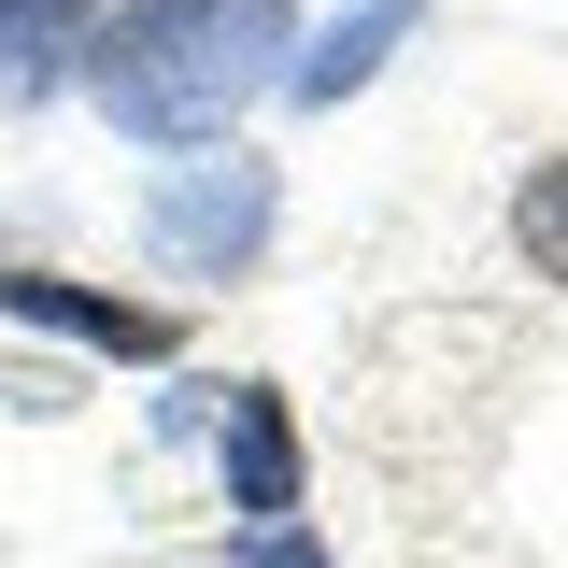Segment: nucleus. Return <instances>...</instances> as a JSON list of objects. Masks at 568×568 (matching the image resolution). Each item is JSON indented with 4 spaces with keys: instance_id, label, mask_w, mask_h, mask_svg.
Returning a JSON list of instances; mask_svg holds the SVG:
<instances>
[{
    "instance_id": "2",
    "label": "nucleus",
    "mask_w": 568,
    "mask_h": 568,
    "mask_svg": "<svg viewBox=\"0 0 568 568\" xmlns=\"http://www.w3.org/2000/svg\"><path fill=\"white\" fill-rule=\"evenodd\" d=\"M142 242L171 256V271H242L256 242H271V156H185L171 185H156V213H142Z\"/></svg>"
},
{
    "instance_id": "6",
    "label": "nucleus",
    "mask_w": 568,
    "mask_h": 568,
    "mask_svg": "<svg viewBox=\"0 0 568 568\" xmlns=\"http://www.w3.org/2000/svg\"><path fill=\"white\" fill-rule=\"evenodd\" d=\"M398 29H426V0H355V14L327 29V43H313V58H284V85H298L313 114H342L355 85H369V71L398 58Z\"/></svg>"
},
{
    "instance_id": "1",
    "label": "nucleus",
    "mask_w": 568,
    "mask_h": 568,
    "mask_svg": "<svg viewBox=\"0 0 568 568\" xmlns=\"http://www.w3.org/2000/svg\"><path fill=\"white\" fill-rule=\"evenodd\" d=\"M284 58H298V0H114L85 85L129 142H227L242 100L284 85Z\"/></svg>"
},
{
    "instance_id": "5",
    "label": "nucleus",
    "mask_w": 568,
    "mask_h": 568,
    "mask_svg": "<svg viewBox=\"0 0 568 568\" xmlns=\"http://www.w3.org/2000/svg\"><path fill=\"white\" fill-rule=\"evenodd\" d=\"M0 313L71 327V342H100V355H171V313H142V298H85V284H58V271H0Z\"/></svg>"
},
{
    "instance_id": "3",
    "label": "nucleus",
    "mask_w": 568,
    "mask_h": 568,
    "mask_svg": "<svg viewBox=\"0 0 568 568\" xmlns=\"http://www.w3.org/2000/svg\"><path fill=\"white\" fill-rule=\"evenodd\" d=\"M85 43H100V0H0V114L58 100L85 71Z\"/></svg>"
},
{
    "instance_id": "7",
    "label": "nucleus",
    "mask_w": 568,
    "mask_h": 568,
    "mask_svg": "<svg viewBox=\"0 0 568 568\" xmlns=\"http://www.w3.org/2000/svg\"><path fill=\"white\" fill-rule=\"evenodd\" d=\"M511 256L540 284H568V156H540V171L511 185Z\"/></svg>"
},
{
    "instance_id": "4",
    "label": "nucleus",
    "mask_w": 568,
    "mask_h": 568,
    "mask_svg": "<svg viewBox=\"0 0 568 568\" xmlns=\"http://www.w3.org/2000/svg\"><path fill=\"white\" fill-rule=\"evenodd\" d=\"M213 469L242 511H298V426H284L271 384H227V413H213Z\"/></svg>"
},
{
    "instance_id": "8",
    "label": "nucleus",
    "mask_w": 568,
    "mask_h": 568,
    "mask_svg": "<svg viewBox=\"0 0 568 568\" xmlns=\"http://www.w3.org/2000/svg\"><path fill=\"white\" fill-rule=\"evenodd\" d=\"M256 568H327V555H313V540H271V555H256Z\"/></svg>"
}]
</instances>
